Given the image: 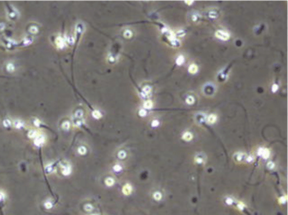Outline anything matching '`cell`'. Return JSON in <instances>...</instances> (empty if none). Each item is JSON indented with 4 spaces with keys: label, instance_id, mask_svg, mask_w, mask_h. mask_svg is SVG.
<instances>
[{
    "label": "cell",
    "instance_id": "obj_1",
    "mask_svg": "<svg viewBox=\"0 0 288 215\" xmlns=\"http://www.w3.org/2000/svg\"><path fill=\"white\" fill-rule=\"evenodd\" d=\"M84 112L82 109H77L75 111L72 120L75 127H82L84 124Z\"/></svg>",
    "mask_w": 288,
    "mask_h": 215
},
{
    "label": "cell",
    "instance_id": "obj_2",
    "mask_svg": "<svg viewBox=\"0 0 288 215\" xmlns=\"http://www.w3.org/2000/svg\"><path fill=\"white\" fill-rule=\"evenodd\" d=\"M217 88L214 86V84L211 82H207L206 84L203 85L202 87V93H204L205 96L207 97H212L215 94Z\"/></svg>",
    "mask_w": 288,
    "mask_h": 215
},
{
    "label": "cell",
    "instance_id": "obj_3",
    "mask_svg": "<svg viewBox=\"0 0 288 215\" xmlns=\"http://www.w3.org/2000/svg\"><path fill=\"white\" fill-rule=\"evenodd\" d=\"M60 167H61V172L64 177H68L71 174L72 172V167H71V164L68 162L63 161L60 164Z\"/></svg>",
    "mask_w": 288,
    "mask_h": 215
},
{
    "label": "cell",
    "instance_id": "obj_4",
    "mask_svg": "<svg viewBox=\"0 0 288 215\" xmlns=\"http://www.w3.org/2000/svg\"><path fill=\"white\" fill-rule=\"evenodd\" d=\"M215 37L222 41H227L230 38V34L225 30H217L215 32Z\"/></svg>",
    "mask_w": 288,
    "mask_h": 215
},
{
    "label": "cell",
    "instance_id": "obj_5",
    "mask_svg": "<svg viewBox=\"0 0 288 215\" xmlns=\"http://www.w3.org/2000/svg\"><path fill=\"white\" fill-rule=\"evenodd\" d=\"M7 5H8V8H7L8 16H9V18L11 20H16L19 16L17 9H16L14 6H12L11 4H9V3H7Z\"/></svg>",
    "mask_w": 288,
    "mask_h": 215
},
{
    "label": "cell",
    "instance_id": "obj_6",
    "mask_svg": "<svg viewBox=\"0 0 288 215\" xmlns=\"http://www.w3.org/2000/svg\"><path fill=\"white\" fill-rule=\"evenodd\" d=\"M34 145L36 147H41L46 144V137L45 134H39L34 139Z\"/></svg>",
    "mask_w": 288,
    "mask_h": 215
},
{
    "label": "cell",
    "instance_id": "obj_7",
    "mask_svg": "<svg viewBox=\"0 0 288 215\" xmlns=\"http://www.w3.org/2000/svg\"><path fill=\"white\" fill-rule=\"evenodd\" d=\"M55 46L57 47L58 49L60 50H63L65 49L66 47V39L64 37H62L61 35H58L57 37H55Z\"/></svg>",
    "mask_w": 288,
    "mask_h": 215
},
{
    "label": "cell",
    "instance_id": "obj_8",
    "mask_svg": "<svg viewBox=\"0 0 288 215\" xmlns=\"http://www.w3.org/2000/svg\"><path fill=\"white\" fill-rule=\"evenodd\" d=\"M257 155L259 156L262 157L263 159H268L270 156V151L269 149L266 148V147H259V148L257 150Z\"/></svg>",
    "mask_w": 288,
    "mask_h": 215
},
{
    "label": "cell",
    "instance_id": "obj_9",
    "mask_svg": "<svg viewBox=\"0 0 288 215\" xmlns=\"http://www.w3.org/2000/svg\"><path fill=\"white\" fill-rule=\"evenodd\" d=\"M229 69H230V66H229L228 67H226V68L222 70L218 73V80L220 82H225L227 79H228V77H229V75H228V74H229Z\"/></svg>",
    "mask_w": 288,
    "mask_h": 215
},
{
    "label": "cell",
    "instance_id": "obj_10",
    "mask_svg": "<svg viewBox=\"0 0 288 215\" xmlns=\"http://www.w3.org/2000/svg\"><path fill=\"white\" fill-rule=\"evenodd\" d=\"M133 192V186L129 182H126L122 188V193L125 196H129V195Z\"/></svg>",
    "mask_w": 288,
    "mask_h": 215
},
{
    "label": "cell",
    "instance_id": "obj_11",
    "mask_svg": "<svg viewBox=\"0 0 288 215\" xmlns=\"http://www.w3.org/2000/svg\"><path fill=\"white\" fill-rule=\"evenodd\" d=\"M207 116L204 113H198V114H196L195 119H196V121H197V124L202 125V124H205V123L207 122Z\"/></svg>",
    "mask_w": 288,
    "mask_h": 215
},
{
    "label": "cell",
    "instance_id": "obj_12",
    "mask_svg": "<svg viewBox=\"0 0 288 215\" xmlns=\"http://www.w3.org/2000/svg\"><path fill=\"white\" fill-rule=\"evenodd\" d=\"M182 139L184 141L189 142L191 140H193V134L189 130H185L182 134Z\"/></svg>",
    "mask_w": 288,
    "mask_h": 215
},
{
    "label": "cell",
    "instance_id": "obj_13",
    "mask_svg": "<svg viewBox=\"0 0 288 215\" xmlns=\"http://www.w3.org/2000/svg\"><path fill=\"white\" fill-rule=\"evenodd\" d=\"M76 34L77 35V36H80V35H82L84 32V30H85V25H84V24L82 23V22H79L77 24V25H76Z\"/></svg>",
    "mask_w": 288,
    "mask_h": 215
},
{
    "label": "cell",
    "instance_id": "obj_14",
    "mask_svg": "<svg viewBox=\"0 0 288 215\" xmlns=\"http://www.w3.org/2000/svg\"><path fill=\"white\" fill-rule=\"evenodd\" d=\"M34 41V39L32 36H30V35H28V36L25 37L23 39L21 43L19 44V46H30V44H32Z\"/></svg>",
    "mask_w": 288,
    "mask_h": 215
},
{
    "label": "cell",
    "instance_id": "obj_15",
    "mask_svg": "<svg viewBox=\"0 0 288 215\" xmlns=\"http://www.w3.org/2000/svg\"><path fill=\"white\" fill-rule=\"evenodd\" d=\"M245 157H246V155L245 153L241 152V151H239V152L235 153L234 156V161H237V162H242L245 160Z\"/></svg>",
    "mask_w": 288,
    "mask_h": 215
},
{
    "label": "cell",
    "instance_id": "obj_16",
    "mask_svg": "<svg viewBox=\"0 0 288 215\" xmlns=\"http://www.w3.org/2000/svg\"><path fill=\"white\" fill-rule=\"evenodd\" d=\"M45 172L48 175H51V174L55 173V167L54 166L53 163H48V164L46 165V166H45Z\"/></svg>",
    "mask_w": 288,
    "mask_h": 215
},
{
    "label": "cell",
    "instance_id": "obj_17",
    "mask_svg": "<svg viewBox=\"0 0 288 215\" xmlns=\"http://www.w3.org/2000/svg\"><path fill=\"white\" fill-rule=\"evenodd\" d=\"M198 70H199L198 66H197V64H196V63L193 62V63H191V64L189 65L188 70H187V71H188V72H189L190 74H191V75H195V74H197V73L198 72Z\"/></svg>",
    "mask_w": 288,
    "mask_h": 215
},
{
    "label": "cell",
    "instance_id": "obj_18",
    "mask_svg": "<svg viewBox=\"0 0 288 215\" xmlns=\"http://www.w3.org/2000/svg\"><path fill=\"white\" fill-rule=\"evenodd\" d=\"M65 39H66V45H69L70 46H73L74 44L76 42V39H75V36L71 34H69L65 36Z\"/></svg>",
    "mask_w": 288,
    "mask_h": 215
},
{
    "label": "cell",
    "instance_id": "obj_19",
    "mask_svg": "<svg viewBox=\"0 0 288 215\" xmlns=\"http://www.w3.org/2000/svg\"><path fill=\"white\" fill-rule=\"evenodd\" d=\"M43 206L46 210H50L51 208H53L54 207V202L51 200L50 198H46L43 202Z\"/></svg>",
    "mask_w": 288,
    "mask_h": 215
},
{
    "label": "cell",
    "instance_id": "obj_20",
    "mask_svg": "<svg viewBox=\"0 0 288 215\" xmlns=\"http://www.w3.org/2000/svg\"><path fill=\"white\" fill-rule=\"evenodd\" d=\"M206 161V157L204 155H202V153L200 154H197V156H195V162L197 163V164H204Z\"/></svg>",
    "mask_w": 288,
    "mask_h": 215
},
{
    "label": "cell",
    "instance_id": "obj_21",
    "mask_svg": "<svg viewBox=\"0 0 288 215\" xmlns=\"http://www.w3.org/2000/svg\"><path fill=\"white\" fill-rule=\"evenodd\" d=\"M218 120V116L215 114H211L207 117V123L209 125H213L215 124Z\"/></svg>",
    "mask_w": 288,
    "mask_h": 215
},
{
    "label": "cell",
    "instance_id": "obj_22",
    "mask_svg": "<svg viewBox=\"0 0 288 215\" xmlns=\"http://www.w3.org/2000/svg\"><path fill=\"white\" fill-rule=\"evenodd\" d=\"M13 126L15 129H20L25 127V122L21 120V119H15V120L13 121Z\"/></svg>",
    "mask_w": 288,
    "mask_h": 215
},
{
    "label": "cell",
    "instance_id": "obj_23",
    "mask_svg": "<svg viewBox=\"0 0 288 215\" xmlns=\"http://www.w3.org/2000/svg\"><path fill=\"white\" fill-rule=\"evenodd\" d=\"M104 184L108 188H112L115 184V179L113 177H108L104 180Z\"/></svg>",
    "mask_w": 288,
    "mask_h": 215
},
{
    "label": "cell",
    "instance_id": "obj_24",
    "mask_svg": "<svg viewBox=\"0 0 288 215\" xmlns=\"http://www.w3.org/2000/svg\"><path fill=\"white\" fill-rule=\"evenodd\" d=\"M207 17L210 19H216L218 17V12L216 9H210L208 12H207Z\"/></svg>",
    "mask_w": 288,
    "mask_h": 215
},
{
    "label": "cell",
    "instance_id": "obj_25",
    "mask_svg": "<svg viewBox=\"0 0 288 215\" xmlns=\"http://www.w3.org/2000/svg\"><path fill=\"white\" fill-rule=\"evenodd\" d=\"M184 101H185V103L187 105H193L196 103L195 97L193 96V95H187L185 98H184Z\"/></svg>",
    "mask_w": 288,
    "mask_h": 215
},
{
    "label": "cell",
    "instance_id": "obj_26",
    "mask_svg": "<svg viewBox=\"0 0 288 215\" xmlns=\"http://www.w3.org/2000/svg\"><path fill=\"white\" fill-rule=\"evenodd\" d=\"M152 197H153L154 200L159 202L163 198V194H162V193L161 192V191L156 190V191H155L153 193H152Z\"/></svg>",
    "mask_w": 288,
    "mask_h": 215
},
{
    "label": "cell",
    "instance_id": "obj_27",
    "mask_svg": "<svg viewBox=\"0 0 288 215\" xmlns=\"http://www.w3.org/2000/svg\"><path fill=\"white\" fill-rule=\"evenodd\" d=\"M184 62H185V56H184L182 54L178 55L177 58H176V65L178 66H181L184 64Z\"/></svg>",
    "mask_w": 288,
    "mask_h": 215
},
{
    "label": "cell",
    "instance_id": "obj_28",
    "mask_svg": "<svg viewBox=\"0 0 288 215\" xmlns=\"http://www.w3.org/2000/svg\"><path fill=\"white\" fill-rule=\"evenodd\" d=\"M153 107H154V103L152 100H150V99H147V100H145L143 103V109H145L146 110L151 109Z\"/></svg>",
    "mask_w": 288,
    "mask_h": 215
},
{
    "label": "cell",
    "instance_id": "obj_29",
    "mask_svg": "<svg viewBox=\"0 0 288 215\" xmlns=\"http://www.w3.org/2000/svg\"><path fill=\"white\" fill-rule=\"evenodd\" d=\"M200 19H201V15H200V14L197 13V12H193V13L191 14V22H193L195 24L198 23L200 21Z\"/></svg>",
    "mask_w": 288,
    "mask_h": 215
},
{
    "label": "cell",
    "instance_id": "obj_30",
    "mask_svg": "<svg viewBox=\"0 0 288 215\" xmlns=\"http://www.w3.org/2000/svg\"><path fill=\"white\" fill-rule=\"evenodd\" d=\"M5 68H6V71L9 73H13L16 70V67H15V65H14V62H8L6 64Z\"/></svg>",
    "mask_w": 288,
    "mask_h": 215
},
{
    "label": "cell",
    "instance_id": "obj_31",
    "mask_svg": "<svg viewBox=\"0 0 288 215\" xmlns=\"http://www.w3.org/2000/svg\"><path fill=\"white\" fill-rule=\"evenodd\" d=\"M77 154L80 155V156H85V155L87 153V148L85 145H80L77 147Z\"/></svg>",
    "mask_w": 288,
    "mask_h": 215
},
{
    "label": "cell",
    "instance_id": "obj_32",
    "mask_svg": "<svg viewBox=\"0 0 288 215\" xmlns=\"http://www.w3.org/2000/svg\"><path fill=\"white\" fill-rule=\"evenodd\" d=\"M92 117L95 119H100L103 117V114L99 109H93L92 112Z\"/></svg>",
    "mask_w": 288,
    "mask_h": 215
},
{
    "label": "cell",
    "instance_id": "obj_33",
    "mask_svg": "<svg viewBox=\"0 0 288 215\" xmlns=\"http://www.w3.org/2000/svg\"><path fill=\"white\" fill-rule=\"evenodd\" d=\"M112 169H113V172H115V173H119L121 172L123 167L122 166V164H120V163H116V164H114L113 166V167H112Z\"/></svg>",
    "mask_w": 288,
    "mask_h": 215
},
{
    "label": "cell",
    "instance_id": "obj_34",
    "mask_svg": "<svg viewBox=\"0 0 288 215\" xmlns=\"http://www.w3.org/2000/svg\"><path fill=\"white\" fill-rule=\"evenodd\" d=\"M127 156H128V155H127V152H126V150H119L118 151V153H117V157L119 159V160H121V161H123V160H125V159L127 157Z\"/></svg>",
    "mask_w": 288,
    "mask_h": 215
},
{
    "label": "cell",
    "instance_id": "obj_35",
    "mask_svg": "<svg viewBox=\"0 0 288 215\" xmlns=\"http://www.w3.org/2000/svg\"><path fill=\"white\" fill-rule=\"evenodd\" d=\"M83 210L87 213H91L94 210V207L90 202H87V203L83 205Z\"/></svg>",
    "mask_w": 288,
    "mask_h": 215
},
{
    "label": "cell",
    "instance_id": "obj_36",
    "mask_svg": "<svg viewBox=\"0 0 288 215\" xmlns=\"http://www.w3.org/2000/svg\"><path fill=\"white\" fill-rule=\"evenodd\" d=\"M123 37L126 38V39H130L133 37V31H132L130 29H125V30H123Z\"/></svg>",
    "mask_w": 288,
    "mask_h": 215
},
{
    "label": "cell",
    "instance_id": "obj_37",
    "mask_svg": "<svg viewBox=\"0 0 288 215\" xmlns=\"http://www.w3.org/2000/svg\"><path fill=\"white\" fill-rule=\"evenodd\" d=\"M3 126L6 129H9L13 126V121L10 120L9 118H4L3 120Z\"/></svg>",
    "mask_w": 288,
    "mask_h": 215
},
{
    "label": "cell",
    "instance_id": "obj_38",
    "mask_svg": "<svg viewBox=\"0 0 288 215\" xmlns=\"http://www.w3.org/2000/svg\"><path fill=\"white\" fill-rule=\"evenodd\" d=\"M224 202L227 205H233L235 202V199L231 196H226L224 197Z\"/></svg>",
    "mask_w": 288,
    "mask_h": 215
},
{
    "label": "cell",
    "instance_id": "obj_39",
    "mask_svg": "<svg viewBox=\"0 0 288 215\" xmlns=\"http://www.w3.org/2000/svg\"><path fill=\"white\" fill-rule=\"evenodd\" d=\"M175 34V37L176 38H182V37H184L186 35V31L182 30V29H180V30H177V31H176Z\"/></svg>",
    "mask_w": 288,
    "mask_h": 215
},
{
    "label": "cell",
    "instance_id": "obj_40",
    "mask_svg": "<svg viewBox=\"0 0 288 215\" xmlns=\"http://www.w3.org/2000/svg\"><path fill=\"white\" fill-rule=\"evenodd\" d=\"M29 32L31 35H36L39 32V27L37 25H30L29 28Z\"/></svg>",
    "mask_w": 288,
    "mask_h": 215
},
{
    "label": "cell",
    "instance_id": "obj_41",
    "mask_svg": "<svg viewBox=\"0 0 288 215\" xmlns=\"http://www.w3.org/2000/svg\"><path fill=\"white\" fill-rule=\"evenodd\" d=\"M39 134L38 131L36 129H30L29 132H28V137H29L30 139H34L37 136V135Z\"/></svg>",
    "mask_w": 288,
    "mask_h": 215
},
{
    "label": "cell",
    "instance_id": "obj_42",
    "mask_svg": "<svg viewBox=\"0 0 288 215\" xmlns=\"http://www.w3.org/2000/svg\"><path fill=\"white\" fill-rule=\"evenodd\" d=\"M151 90H152L151 87L149 85H145L142 87V93H144L145 95H147V96H149V94H150Z\"/></svg>",
    "mask_w": 288,
    "mask_h": 215
},
{
    "label": "cell",
    "instance_id": "obj_43",
    "mask_svg": "<svg viewBox=\"0 0 288 215\" xmlns=\"http://www.w3.org/2000/svg\"><path fill=\"white\" fill-rule=\"evenodd\" d=\"M6 198H7L6 193L3 190H0V204L3 203L6 201Z\"/></svg>",
    "mask_w": 288,
    "mask_h": 215
},
{
    "label": "cell",
    "instance_id": "obj_44",
    "mask_svg": "<svg viewBox=\"0 0 288 215\" xmlns=\"http://www.w3.org/2000/svg\"><path fill=\"white\" fill-rule=\"evenodd\" d=\"M33 125H34V126L35 127V128H41V125H42V122L39 120V118H35L33 119Z\"/></svg>",
    "mask_w": 288,
    "mask_h": 215
},
{
    "label": "cell",
    "instance_id": "obj_45",
    "mask_svg": "<svg viewBox=\"0 0 288 215\" xmlns=\"http://www.w3.org/2000/svg\"><path fill=\"white\" fill-rule=\"evenodd\" d=\"M138 114H139V117H146V116H147V114H148V112H147V110H146V109H143V108H141V109H139Z\"/></svg>",
    "mask_w": 288,
    "mask_h": 215
},
{
    "label": "cell",
    "instance_id": "obj_46",
    "mask_svg": "<svg viewBox=\"0 0 288 215\" xmlns=\"http://www.w3.org/2000/svg\"><path fill=\"white\" fill-rule=\"evenodd\" d=\"M70 127H71V124H70V122H69V121H65V122H63V124L61 125V128H62V129H63V130H65V131L69 130V129H70Z\"/></svg>",
    "mask_w": 288,
    "mask_h": 215
},
{
    "label": "cell",
    "instance_id": "obj_47",
    "mask_svg": "<svg viewBox=\"0 0 288 215\" xmlns=\"http://www.w3.org/2000/svg\"><path fill=\"white\" fill-rule=\"evenodd\" d=\"M108 61H109V63L113 64V63H115L117 61V57L114 55H109V56H108Z\"/></svg>",
    "mask_w": 288,
    "mask_h": 215
},
{
    "label": "cell",
    "instance_id": "obj_48",
    "mask_svg": "<svg viewBox=\"0 0 288 215\" xmlns=\"http://www.w3.org/2000/svg\"><path fill=\"white\" fill-rule=\"evenodd\" d=\"M159 125H160V121L156 118L153 119L150 123V126L152 128H157V127H159Z\"/></svg>",
    "mask_w": 288,
    "mask_h": 215
},
{
    "label": "cell",
    "instance_id": "obj_49",
    "mask_svg": "<svg viewBox=\"0 0 288 215\" xmlns=\"http://www.w3.org/2000/svg\"><path fill=\"white\" fill-rule=\"evenodd\" d=\"M278 90H279V85L276 82H274L272 86H271V92H272L273 93H276Z\"/></svg>",
    "mask_w": 288,
    "mask_h": 215
},
{
    "label": "cell",
    "instance_id": "obj_50",
    "mask_svg": "<svg viewBox=\"0 0 288 215\" xmlns=\"http://www.w3.org/2000/svg\"><path fill=\"white\" fill-rule=\"evenodd\" d=\"M245 207H246V205H245V203H244V202H237V208H238L239 210H244V209H245Z\"/></svg>",
    "mask_w": 288,
    "mask_h": 215
},
{
    "label": "cell",
    "instance_id": "obj_51",
    "mask_svg": "<svg viewBox=\"0 0 288 215\" xmlns=\"http://www.w3.org/2000/svg\"><path fill=\"white\" fill-rule=\"evenodd\" d=\"M254 160H255V157L252 156V155H250V156H246L245 161L248 163H252L254 161Z\"/></svg>",
    "mask_w": 288,
    "mask_h": 215
},
{
    "label": "cell",
    "instance_id": "obj_52",
    "mask_svg": "<svg viewBox=\"0 0 288 215\" xmlns=\"http://www.w3.org/2000/svg\"><path fill=\"white\" fill-rule=\"evenodd\" d=\"M266 166H267V168H268V169L273 170V169L275 168V163H274L273 161H269V162H267Z\"/></svg>",
    "mask_w": 288,
    "mask_h": 215
},
{
    "label": "cell",
    "instance_id": "obj_53",
    "mask_svg": "<svg viewBox=\"0 0 288 215\" xmlns=\"http://www.w3.org/2000/svg\"><path fill=\"white\" fill-rule=\"evenodd\" d=\"M285 202H286V197L285 196L281 197L279 198V202H280V203H284Z\"/></svg>",
    "mask_w": 288,
    "mask_h": 215
},
{
    "label": "cell",
    "instance_id": "obj_54",
    "mask_svg": "<svg viewBox=\"0 0 288 215\" xmlns=\"http://www.w3.org/2000/svg\"><path fill=\"white\" fill-rule=\"evenodd\" d=\"M184 3H185L186 4L191 6V5H193V3H194V1H193V0H191V1H189V2H188V1H184Z\"/></svg>",
    "mask_w": 288,
    "mask_h": 215
},
{
    "label": "cell",
    "instance_id": "obj_55",
    "mask_svg": "<svg viewBox=\"0 0 288 215\" xmlns=\"http://www.w3.org/2000/svg\"><path fill=\"white\" fill-rule=\"evenodd\" d=\"M4 28H5V25H4V24H3V23H0V30H4Z\"/></svg>",
    "mask_w": 288,
    "mask_h": 215
},
{
    "label": "cell",
    "instance_id": "obj_56",
    "mask_svg": "<svg viewBox=\"0 0 288 215\" xmlns=\"http://www.w3.org/2000/svg\"><path fill=\"white\" fill-rule=\"evenodd\" d=\"M91 215H96V214H91Z\"/></svg>",
    "mask_w": 288,
    "mask_h": 215
}]
</instances>
